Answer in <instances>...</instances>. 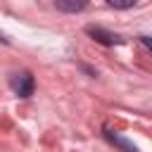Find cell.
Listing matches in <instances>:
<instances>
[{
  "label": "cell",
  "instance_id": "obj_5",
  "mask_svg": "<svg viewBox=\"0 0 152 152\" xmlns=\"http://www.w3.org/2000/svg\"><path fill=\"white\" fill-rule=\"evenodd\" d=\"M107 5H109V7H114V10H128V7H133V5H135V0H126V2H114V0H107Z\"/></svg>",
  "mask_w": 152,
  "mask_h": 152
},
{
  "label": "cell",
  "instance_id": "obj_1",
  "mask_svg": "<svg viewBox=\"0 0 152 152\" xmlns=\"http://www.w3.org/2000/svg\"><path fill=\"white\" fill-rule=\"evenodd\" d=\"M10 86H12V90H14L17 97H31L33 88H36V81H33L31 71H17V74H12Z\"/></svg>",
  "mask_w": 152,
  "mask_h": 152
},
{
  "label": "cell",
  "instance_id": "obj_4",
  "mask_svg": "<svg viewBox=\"0 0 152 152\" xmlns=\"http://www.w3.org/2000/svg\"><path fill=\"white\" fill-rule=\"evenodd\" d=\"M86 0H55V7L59 12H69V14H76L81 10H86Z\"/></svg>",
  "mask_w": 152,
  "mask_h": 152
},
{
  "label": "cell",
  "instance_id": "obj_3",
  "mask_svg": "<svg viewBox=\"0 0 152 152\" xmlns=\"http://www.w3.org/2000/svg\"><path fill=\"white\" fill-rule=\"evenodd\" d=\"M104 138H107L112 145H116L121 152H140L131 140H126L124 135H119V133H114V131H109V128H104Z\"/></svg>",
  "mask_w": 152,
  "mask_h": 152
},
{
  "label": "cell",
  "instance_id": "obj_2",
  "mask_svg": "<svg viewBox=\"0 0 152 152\" xmlns=\"http://www.w3.org/2000/svg\"><path fill=\"white\" fill-rule=\"evenodd\" d=\"M86 33H88L95 43L107 45V48H112V45H119V43H121V36H116V33H112V31L102 28V26H95V24H88V26H86Z\"/></svg>",
  "mask_w": 152,
  "mask_h": 152
}]
</instances>
